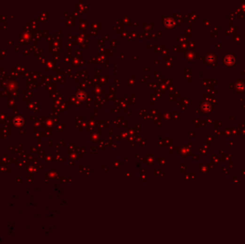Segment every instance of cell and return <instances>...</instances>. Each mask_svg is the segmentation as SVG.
<instances>
[{
    "label": "cell",
    "instance_id": "6da1fadb",
    "mask_svg": "<svg viewBox=\"0 0 245 244\" xmlns=\"http://www.w3.org/2000/svg\"><path fill=\"white\" fill-rule=\"evenodd\" d=\"M224 62L226 63V65H232L234 64V59L232 56H226L224 58Z\"/></svg>",
    "mask_w": 245,
    "mask_h": 244
},
{
    "label": "cell",
    "instance_id": "7a4b0ae2",
    "mask_svg": "<svg viewBox=\"0 0 245 244\" xmlns=\"http://www.w3.org/2000/svg\"><path fill=\"white\" fill-rule=\"evenodd\" d=\"M201 109L205 112H209L211 110V105L208 103H204L202 104V105H201Z\"/></svg>",
    "mask_w": 245,
    "mask_h": 244
},
{
    "label": "cell",
    "instance_id": "3957f363",
    "mask_svg": "<svg viewBox=\"0 0 245 244\" xmlns=\"http://www.w3.org/2000/svg\"><path fill=\"white\" fill-rule=\"evenodd\" d=\"M77 96H78V98L80 100H84L86 97V94L85 92L83 91H80L78 92V93L77 94Z\"/></svg>",
    "mask_w": 245,
    "mask_h": 244
},
{
    "label": "cell",
    "instance_id": "277c9868",
    "mask_svg": "<svg viewBox=\"0 0 245 244\" xmlns=\"http://www.w3.org/2000/svg\"><path fill=\"white\" fill-rule=\"evenodd\" d=\"M214 60H215V57H214V56H213V55H209V56L207 57V60H208L210 63H212V62L214 61Z\"/></svg>",
    "mask_w": 245,
    "mask_h": 244
},
{
    "label": "cell",
    "instance_id": "5b68a950",
    "mask_svg": "<svg viewBox=\"0 0 245 244\" xmlns=\"http://www.w3.org/2000/svg\"><path fill=\"white\" fill-rule=\"evenodd\" d=\"M243 88V85L241 84H238L237 85V88Z\"/></svg>",
    "mask_w": 245,
    "mask_h": 244
}]
</instances>
